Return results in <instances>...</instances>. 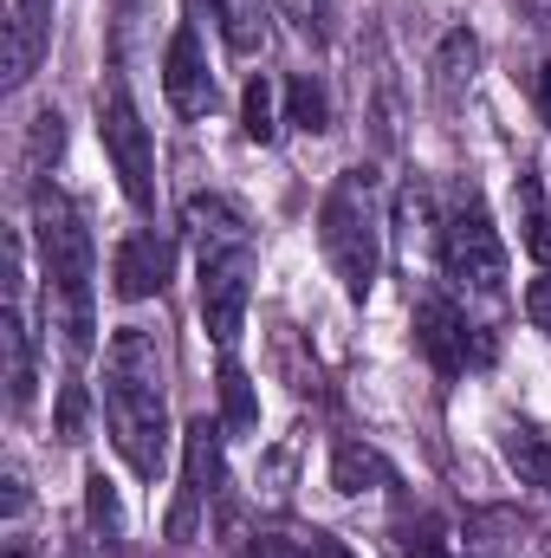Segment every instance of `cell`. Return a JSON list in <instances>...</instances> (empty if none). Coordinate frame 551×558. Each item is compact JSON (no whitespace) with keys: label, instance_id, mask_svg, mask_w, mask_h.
I'll list each match as a JSON object with an SVG mask.
<instances>
[{"label":"cell","instance_id":"cell-20","mask_svg":"<svg viewBox=\"0 0 551 558\" xmlns=\"http://www.w3.org/2000/svg\"><path fill=\"white\" fill-rule=\"evenodd\" d=\"M85 520H91L98 539H118V533H124V500H118V481H111L105 468L85 474Z\"/></svg>","mask_w":551,"mask_h":558},{"label":"cell","instance_id":"cell-3","mask_svg":"<svg viewBox=\"0 0 551 558\" xmlns=\"http://www.w3.org/2000/svg\"><path fill=\"white\" fill-rule=\"evenodd\" d=\"M318 241H325V260L338 286L351 299H370L377 267H383V215H377V195H370V169H344L318 208Z\"/></svg>","mask_w":551,"mask_h":558},{"label":"cell","instance_id":"cell-24","mask_svg":"<svg viewBox=\"0 0 551 558\" xmlns=\"http://www.w3.org/2000/svg\"><path fill=\"white\" fill-rule=\"evenodd\" d=\"M526 318H532V325L551 338V274H539L532 286H526Z\"/></svg>","mask_w":551,"mask_h":558},{"label":"cell","instance_id":"cell-17","mask_svg":"<svg viewBox=\"0 0 551 558\" xmlns=\"http://www.w3.org/2000/svg\"><path fill=\"white\" fill-rule=\"evenodd\" d=\"M221 422H228L234 435H254V428H260V397H254V377L234 364V351L221 357Z\"/></svg>","mask_w":551,"mask_h":558},{"label":"cell","instance_id":"cell-14","mask_svg":"<svg viewBox=\"0 0 551 558\" xmlns=\"http://www.w3.org/2000/svg\"><path fill=\"white\" fill-rule=\"evenodd\" d=\"M390 461L370 448V441H338L331 448V487L338 494H370V487H390Z\"/></svg>","mask_w":551,"mask_h":558},{"label":"cell","instance_id":"cell-21","mask_svg":"<svg viewBox=\"0 0 551 558\" xmlns=\"http://www.w3.org/2000/svg\"><path fill=\"white\" fill-rule=\"evenodd\" d=\"M221 33H228V46H234L241 59H247V52H260V46H267V7H260V0H228Z\"/></svg>","mask_w":551,"mask_h":558},{"label":"cell","instance_id":"cell-30","mask_svg":"<svg viewBox=\"0 0 551 558\" xmlns=\"http://www.w3.org/2000/svg\"><path fill=\"white\" fill-rule=\"evenodd\" d=\"M526 13H532L539 26H551V0H526Z\"/></svg>","mask_w":551,"mask_h":558},{"label":"cell","instance_id":"cell-19","mask_svg":"<svg viewBox=\"0 0 551 558\" xmlns=\"http://www.w3.org/2000/svg\"><path fill=\"white\" fill-rule=\"evenodd\" d=\"M279 92H273V78H247V92H241V131H247V143H273L279 137Z\"/></svg>","mask_w":551,"mask_h":558},{"label":"cell","instance_id":"cell-22","mask_svg":"<svg viewBox=\"0 0 551 558\" xmlns=\"http://www.w3.org/2000/svg\"><path fill=\"white\" fill-rule=\"evenodd\" d=\"M52 435H59L65 448H78V441L91 435V390H85V384H65V390H59V410H52Z\"/></svg>","mask_w":551,"mask_h":558},{"label":"cell","instance_id":"cell-26","mask_svg":"<svg viewBox=\"0 0 551 558\" xmlns=\"http://www.w3.org/2000/svg\"><path fill=\"white\" fill-rule=\"evenodd\" d=\"M526 254L539 260V274H551V215H532L526 221Z\"/></svg>","mask_w":551,"mask_h":558},{"label":"cell","instance_id":"cell-5","mask_svg":"<svg viewBox=\"0 0 551 558\" xmlns=\"http://www.w3.org/2000/svg\"><path fill=\"white\" fill-rule=\"evenodd\" d=\"M441 267L454 286H467V292H500L506 286V247H500V228H493V215H487V202L467 189L461 202H454V215L441 221Z\"/></svg>","mask_w":551,"mask_h":558},{"label":"cell","instance_id":"cell-12","mask_svg":"<svg viewBox=\"0 0 551 558\" xmlns=\"http://www.w3.org/2000/svg\"><path fill=\"white\" fill-rule=\"evenodd\" d=\"M52 46V0H13L7 20V92H20Z\"/></svg>","mask_w":551,"mask_h":558},{"label":"cell","instance_id":"cell-7","mask_svg":"<svg viewBox=\"0 0 551 558\" xmlns=\"http://www.w3.org/2000/svg\"><path fill=\"white\" fill-rule=\"evenodd\" d=\"M415 344H421V357H428L441 377H461L467 364H487V357H493V344L474 338V325H467L441 292H428V299L415 305Z\"/></svg>","mask_w":551,"mask_h":558},{"label":"cell","instance_id":"cell-25","mask_svg":"<svg viewBox=\"0 0 551 558\" xmlns=\"http://www.w3.org/2000/svg\"><path fill=\"white\" fill-rule=\"evenodd\" d=\"M403 558H454V553L434 526H415V533H403Z\"/></svg>","mask_w":551,"mask_h":558},{"label":"cell","instance_id":"cell-2","mask_svg":"<svg viewBox=\"0 0 551 558\" xmlns=\"http://www.w3.org/2000/svg\"><path fill=\"white\" fill-rule=\"evenodd\" d=\"M33 234H39V260H46V305H52V331L65 338L72 357H85L98 338V318H91V234L72 208L65 189H52L46 175L33 182Z\"/></svg>","mask_w":551,"mask_h":558},{"label":"cell","instance_id":"cell-28","mask_svg":"<svg viewBox=\"0 0 551 558\" xmlns=\"http://www.w3.org/2000/svg\"><path fill=\"white\" fill-rule=\"evenodd\" d=\"M305 558H351V546H338L331 533H311L305 539Z\"/></svg>","mask_w":551,"mask_h":558},{"label":"cell","instance_id":"cell-10","mask_svg":"<svg viewBox=\"0 0 551 558\" xmlns=\"http://www.w3.org/2000/svg\"><path fill=\"white\" fill-rule=\"evenodd\" d=\"M182 228H188L201 267H208V260H241V254H254V228H247V215H241L228 195H188Z\"/></svg>","mask_w":551,"mask_h":558},{"label":"cell","instance_id":"cell-9","mask_svg":"<svg viewBox=\"0 0 551 558\" xmlns=\"http://www.w3.org/2000/svg\"><path fill=\"white\" fill-rule=\"evenodd\" d=\"M162 92H169V105H175L182 118L215 111V72H208V46H201L195 20L169 33V52H162Z\"/></svg>","mask_w":551,"mask_h":558},{"label":"cell","instance_id":"cell-18","mask_svg":"<svg viewBox=\"0 0 551 558\" xmlns=\"http://www.w3.org/2000/svg\"><path fill=\"white\" fill-rule=\"evenodd\" d=\"M285 124L292 131H331V98H325V85L311 78V72H292L285 78Z\"/></svg>","mask_w":551,"mask_h":558},{"label":"cell","instance_id":"cell-8","mask_svg":"<svg viewBox=\"0 0 551 558\" xmlns=\"http://www.w3.org/2000/svg\"><path fill=\"white\" fill-rule=\"evenodd\" d=\"M247 305H254V254H241V260H208V267H201V325H208V338H215L221 351L241 344Z\"/></svg>","mask_w":551,"mask_h":558},{"label":"cell","instance_id":"cell-27","mask_svg":"<svg viewBox=\"0 0 551 558\" xmlns=\"http://www.w3.org/2000/svg\"><path fill=\"white\" fill-rule=\"evenodd\" d=\"M532 105H539V124L551 131V65H539V78H532Z\"/></svg>","mask_w":551,"mask_h":558},{"label":"cell","instance_id":"cell-11","mask_svg":"<svg viewBox=\"0 0 551 558\" xmlns=\"http://www.w3.org/2000/svg\"><path fill=\"white\" fill-rule=\"evenodd\" d=\"M169 267H175V254H169V241L156 234V228H137V234H124L118 241V254H111V292L118 299H156L162 286H169Z\"/></svg>","mask_w":551,"mask_h":558},{"label":"cell","instance_id":"cell-6","mask_svg":"<svg viewBox=\"0 0 551 558\" xmlns=\"http://www.w3.org/2000/svg\"><path fill=\"white\" fill-rule=\"evenodd\" d=\"M221 494V422H188L182 428V487L169 507V539H195L208 500Z\"/></svg>","mask_w":551,"mask_h":558},{"label":"cell","instance_id":"cell-29","mask_svg":"<svg viewBox=\"0 0 551 558\" xmlns=\"http://www.w3.org/2000/svg\"><path fill=\"white\" fill-rule=\"evenodd\" d=\"M188 13H195V20H221V13H228V0H188Z\"/></svg>","mask_w":551,"mask_h":558},{"label":"cell","instance_id":"cell-15","mask_svg":"<svg viewBox=\"0 0 551 558\" xmlns=\"http://www.w3.org/2000/svg\"><path fill=\"white\" fill-rule=\"evenodd\" d=\"M500 454H506V468L519 474V487H539V494H551V441L539 435V428L513 422V428L500 435Z\"/></svg>","mask_w":551,"mask_h":558},{"label":"cell","instance_id":"cell-13","mask_svg":"<svg viewBox=\"0 0 551 558\" xmlns=\"http://www.w3.org/2000/svg\"><path fill=\"white\" fill-rule=\"evenodd\" d=\"M0 351H7V403H13V410H26V403H33L39 371H33V338H26L20 305H7V318H0Z\"/></svg>","mask_w":551,"mask_h":558},{"label":"cell","instance_id":"cell-23","mask_svg":"<svg viewBox=\"0 0 551 558\" xmlns=\"http://www.w3.org/2000/svg\"><path fill=\"white\" fill-rule=\"evenodd\" d=\"M59 149H65V118H59V111H39V118H33V149H26L33 175H39L46 156H59Z\"/></svg>","mask_w":551,"mask_h":558},{"label":"cell","instance_id":"cell-1","mask_svg":"<svg viewBox=\"0 0 551 558\" xmlns=\"http://www.w3.org/2000/svg\"><path fill=\"white\" fill-rule=\"evenodd\" d=\"M105 422H111V441L124 448V461L143 481H156L169 468L162 351H156V331H143V325L111 331V351H105Z\"/></svg>","mask_w":551,"mask_h":558},{"label":"cell","instance_id":"cell-4","mask_svg":"<svg viewBox=\"0 0 551 558\" xmlns=\"http://www.w3.org/2000/svg\"><path fill=\"white\" fill-rule=\"evenodd\" d=\"M98 143H105V156L118 169V189L137 208H149L156 202V143H149V124H143V111L124 78H111L98 92Z\"/></svg>","mask_w":551,"mask_h":558},{"label":"cell","instance_id":"cell-16","mask_svg":"<svg viewBox=\"0 0 551 558\" xmlns=\"http://www.w3.org/2000/svg\"><path fill=\"white\" fill-rule=\"evenodd\" d=\"M474 72H480V39H474L467 26H454V33L441 39V52H434V92H441V98H461V92L474 85Z\"/></svg>","mask_w":551,"mask_h":558}]
</instances>
